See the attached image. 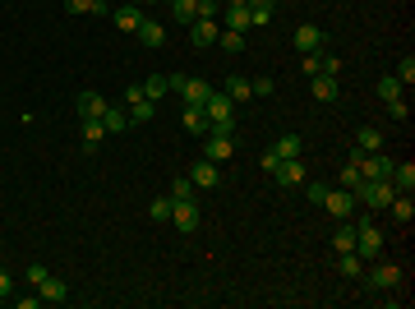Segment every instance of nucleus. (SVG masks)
Masks as SVG:
<instances>
[{
	"label": "nucleus",
	"mask_w": 415,
	"mask_h": 309,
	"mask_svg": "<svg viewBox=\"0 0 415 309\" xmlns=\"http://www.w3.org/2000/svg\"><path fill=\"white\" fill-rule=\"evenodd\" d=\"M277 162H282V157H277V153H273V148H268V153H263V157H259V166H263V171H268V176H273V166H277Z\"/></svg>",
	"instance_id": "nucleus-47"
},
{
	"label": "nucleus",
	"mask_w": 415,
	"mask_h": 309,
	"mask_svg": "<svg viewBox=\"0 0 415 309\" xmlns=\"http://www.w3.org/2000/svg\"><path fill=\"white\" fill-rule=\"evenodd\" d=\"M37 296H42L46 305H60V300H69V287L60 282V277H46L42 287H37Z\"/></svg>",
	"instance_id": "nucleus-20"
},
{
	"label": "nucleus",
	"mask_w": 415,
	"mask_h": 309,
	"mask_svg": "<svg viewBox=\"0 0 415 309\" xmlns=\"http://www.w3.org/2000/svg\"><path fill=\"white\" fill-rule=\"evenodd\" d=\"M203 157L208 162H231L236 157V134H226V130H208V139H203Z\"/></svg>",
	"instance_id": "nucleus-3"
},
{
	"label": "nucleus",
	"mask_w": 415,
	"mask_h": 309,
	"mask_svg": "<svg viewBox=\"0 0 415 309\" xmlns=\"http://www.w3.org/2000/svg\"><path fill=\"white\" fill-rule=\"evenodd\" d=\"M74 111H79V121H102L107 97H102V92H79V97H74Z\"/></svg>",
	"instance_id": "nucleus-10"
},
{
	"label": "nucleus",
	"mask_w": 415,
	"mask_h": 309,
	"mask_svg": "<svg viewBox=\"0 0 415 309\" xmlns=\"http://www.w3.org/2000/svg\"><path fill=\"white\" fill-rule=\"evenodd\" d=\"M134 5H143V10H148V5H157V0H134Z\"/></svg>",
	"instance_id": "nucleus-50"
},
{
	"label": "nucleus",
	"mask_w": 415,
	"mask_h": 309,
	"mask_svg": "<svg viewBox=\"0 0 415 309\" xmlns=\"http://www.w3.org/2000/svg\"><path fill=\"white\" fill-rule=\"evenodd\" d=\"M273 180L277 185H305V166H300V157H282V162L273 166Z\"/></svg>",
	"instance_id": "nucleus-9"
},
{
	"label": "nucleus",
	"mask_w": 415,
	"mask_h": 309,
	"mask_svg": "<svg viewBox=\"0 0 415 309\" xmlns=\"http://www.w3.org/2000/svg\"><path fill=\"white\" fill-rule=\"evenodd\" d=\"M360 176H365V180H388V176H393V157L365 153V157H360Z\"/></svg>",
	"instance_id": "nucleus-8"
},
{
	"label": "nucleus",
	"mask_w": 415,
	"mask_h": 309,
	"mask_svg": "<svg viewBox=\"0 0 415 309\" xmlns=\"http://www.w3.org/2000/svg\"><path fill=\"white\" fill-rule=\"evenodd\" d=\"M171 14H175V23H194L198 19V0H171Z\"/></svg>",
	"instance_id": "nucleus-25"
},
{
	"label": "nucleus",
	"mask_w": 415,
	"mask_h": 309,
	"mask_svg": "<svg viewBox=\"0 0 415 309\" xmlns=\"http://www.w3.org/2000/svg\"><path fill=\"white\" fill-rule=\"evenodd\" d=\"M166 92H171V88H166V74H148V83H143V97H166Z\"/></svg>",
	"instance_id": "nucleus-34"
},
{
	"label": "nucleus",
	"mask_w": 415,
	"mask_h": 309,
	"mask_svg": "<svg viewBox=\"0 0 415 309\" xmlns=\"http://www.w3.org/2000/svg\"><path fill=\"white\" fill-rule=\"evenodd\" d=\"M69 14H93V0H65Z\"/></svg>",
	"instance_id": "nucleus-45"
},
{
	"label": "nucleus",
	"mask_w": 415,
	"mask_h": 309,
	"mask_svg": "<svg viewBox=\"0 0 415 309\" xmlns=\"http://www.w3.org/2000/svg\"><path fill=\"white\" fill-rule=\"evenodd\" d=\"M295 51L305 55V51H323V28L318 23H300L295 28Z\"/></svg>",
	"instance_id": "nucleus-11"
},
{
	"label": "nucleus",
	"mask_w": 415,
	"mask_h": 309,
	"mask_svg": "<svg viewBox=\"0 0 415 309\" xmlns=\"http://www.w3.org/2000/svg\"><path fill=\"white\" fill-rule=\"evenodd\" d=\"M323 208H328L337 221H346V217H355V208H360V203H355V194H351V189H328Z\"/></svg>",
	"instance_id": "nucleus-6"
},
{
	"label": "nucleus",
	"mask_w": 415,
	"mask_h": 309,
	"mask_svg": "<svg viewBox=\"0 0 415 309\" xmlns=\"http://www.w3.org/2000/svg\"><path fill=\"white\" fill-rule=\"evenodd\" d=\"M46 277H51V273H46V268H42V263H28V282H33V287H42Z\"/></svg>",
	"instance_id": "nucleus-44"
},
{
	"label": "nucleus",
	"mask_w": 415,
	"mask_h": 309,
	"mask_svg": "<svg viewBox=\"0 0 415 309\" xmlns=\"http://www.w3.org/2000/svg\"><path fill=\"white\" fill-rule=\"evenodd\" d=\"M125 116H130V125H148L157 116V102L153 97H139V102H130V107H125Z\"/></svg>",
	"instance_id": "nucleus-18"
},
{
	"label": "nucleus",
	"mask_w": 415,
	"mask_h": 309,
	"mask_svg": "<svg viewBox=\"0 0 415 309\" xmlns=\"http://www.w3.org/2000/svg\"><path fill=\"white\" fill-rule=\"evenodd\" d=\"M189 180H194V189H217L222 185V171H217V162L198 157V162L189 166Z\"/></svg>",
	"instance_id": "nucleus-7"
},
{
	"label": "nucleus",
	"mask_w": 415,
	"mask_h": 309,
	"mask_svg": "<svg viewBox=\"0 0 415 309\" xmlns=\"http://www.w3.org/2000/svg\"><path fill=\"white\" fill-rule=\"evenodd\" d=\"M337 180H341V189H355V185H360V166H351V162H346Z\"/></svg>",
	"instance_id": "nucleus-39"
},
{
	"label": "nucleus",
	"mask_w": 415,
	"mask_h": 309,
	"mask_svg": "<svg viewBox=\"0 0 415 309\" xmlns=\"http://www.w3.org/2000/svg\"><path fill=\"white\" fill-rule=\"evenodd\" d=\"M139 42L148 46V51H157V46L166 42V28L157 19H148V14H143V23H139Z\"/></svg>",
	"instance_id": "nucleus-14"
},
{
	"label": "nucleus",
	"mask_w": 415,
	"mask_h": 309,
	"mask_svg": "<svg viewBox=\"0 0 415 309\" xmlns=\"http://www.w3.org/2000/svg\"><path fill=\"white\" fill-rule=\"evenodd\" d=\"M318 69H323V51H305V55H300V74L314 78Z\"/></svg>",
	"instance_id": "nucleus-36"
},
{
	"label": "nucleus",
	"mask_w": 415,
	"mask_h": 309,
	"mask_svg": "<svg viewBox=\"0 0 415 309\" xmlns=\"http://www.w3.org/2000/svg\"><path fill=\"white\" fill-rule=\"evenodd\" d=\"M102 125H107V134H125L130 130V116H125L121 107H107L102 111Z\"/></svg>",
	"instance_id": "nucleus-23"
},
{
	"label": "nucleus",
	"mask_w": 415,
	"mask_h": 309,
	"mask_svg": "<svg viewBox=\"0 0 415 309\" xmlns=\"http://www.w3.org/2000/svg\"><path fill=\"white\" fill-rule=\"evenodd\" d=\"M222 5H236V10H250V0H222Z\"/></svg>",
	"instance_id": "nucleus-49"
},
{
	"label": "nucleus",
	"mask_w": 415,
	"mask_h": 309,
	"mask_svg": "<svg viewBox=\"0 0 415 309\" xmlns=\"http://www.w3.org/2000/svg\"><path fill=\"white\" fill-rule=\"evenodd\" d=\"M355 148L379 153V148H383V130H379V125H360V130H355Z\"/></svg>",
	"instance_id": "nucleus-22"
},
{
	"label": "nucleus",
	"mask_w": 415,
	"mask_h": 309,
	"mask_svg": "<svg viewBox=\"0 0 415 309\" xmlns=\"http://www.w3.org/2000/svg\"><path fill=\"white\" fill-rule=\"evenodd\" d=\"M217 42H222V51H231V55H236V51H245V33H231V28H222V33H217Z\"/></svg>",
	"instance_id": "nucleus-35"
},
{
	"label": "nucleus",
	"mask_w": 415,
	"mask_h": 309,
	"mask_svg": "<svg viewBox=\"0 0 415 309\" xmlns=\"http://www.w3.org/2000/svg\"><path fill=\"white\" fill-rule=\"evenodd\" d=\"M337 273H341V277H360V273H365V259L351 249V254H341V259H337Z\"/></svg>",
	"instance_id": "nucleus-28"
},
{
	"label": "nucleus",
	"mask_w": 415,
	"mask_h": 309,
	"mask_svg": "<svg viewBox=\"0 0 415 309\" xmlns=\"http://www.w3.org/2000/svg\"><path fill=\"white\" fill-rule=\"evenodd\" d=\"M222 0H198V19H217Z\"/></svg>",
	"instance_id": "nucleus-42"
},
{
	"label": "nucleus",
	"mask_w": 415,
	"mask_h": 309,
	"mask_svg": "<svg viewBox=\"0 0 415 309\" xmlns=\"http://www.w3.org/2000/svg\"><path fill=\"white\" fill-rule=\"evenodd\" d=\"M305 194H309V203H318V208H323V199H328V185H305Z\"/></svg>",
	"instance_id": "nucleus-43"
},
{
	"label": "nucleus",
	"mask_w": 415,
	"mask_h": 309,
	"mask_svg": "<svg viewBox=\"0 0 415 309\" xmlns=\"http://www.w3.org/2000/svg\"><path fill=\"white\" fill-rule=\"evenodd\" d=\"M318 74H332V78H337V74H341V60H337L332 51H323V69H318Z\"/></svg>",
	"instance_id": "nucleus-41"
},
{
	"label": "nucleus",
	"mask_w": 415,
	"mask_h": 309,
	"mask_svg": "<svg viewBox=\"0 0 415 309\" xmlns=\"http://www.w3.org/2000/svg\"><path fill=\"white\" fill-rule=\"evenodd\" d=\"M79 125H83V148L93 153V148L107 139V125H102V121H79Z\"/></svg>",
	"instance_id": "nucleus-27"
},
{
	"label": "nucleus",
	"mask_w": 415,
	"mask_h": 309,
	"mask_svg": "<svg viewBox=\"0 0 415 309\" xmlns=\"http://www.w3.org/2000/svg\"><path fill=\"white\" fill-rule=\"evenodd\" d=\"M309 5H318V0H309Z\"/></svg>",
	"instance_id": "nucleus-51"
},
{
	"label": "nucleus",
	"mask_w": 415,
	"mask_h": 309,
	"mask_svg": "<svg viewBox=\"0 0 415 309\" xmlns=\"http://www.w3.org/2000/svg\"><path fill=\"white\" fill-rule=\"evenodd\" d=\"M208 92H212V83H208V78H189L185 88H180V97H185V107H203Z\"/></svg>",
	"instance_id": "nucleus-17"
},
{
	"label": "nucleus",
	"mask_w": 415,
	"mask_h": 309,
	"mask_svg": "<svg viewBox=\"0 0 415 309\" xmlns=\"http://www.w3.org/2000/svg\"><path fill=\"white\" fill-rule=\"evenodd\" d=\"M383 107H388V116H393V121H402V125L411 121V107H406L402 97H397V102H383Z\"/></svg>",
	"instance_id": "nucleus-40"
},
{
	"label": "nucleus",
	"mask_w": 415,
	"mask_h": 309,
	"mask_svg": "<svg viewBox=\"0 0 415 309\" xmlns=\"http://www.w3.org/2000/svg\"><path fill=\"white\" fill-rule=\"evenodd\" d=\"M314 97L318 102H337V78L332 74H314Z\"/></svg>",
	"instance_id": "nucleus-26"
},
{
	"label": "nucleus",
	"mask_w": 415,
	"mask_h": 309,
	"mask_svg": "<svg viewBox=\"0 0 415 309\" xmlns=\"http://www.w3.org/2000/svg\"><path fill=\"white\" fill-rule=\"evenodd\" d=\"M332 249H337V254H351V249H355V221H351V217L332 231Z\"/></svg>",
	"instance_id": "nucleus-19"
},
{
	"label": "nucleus",
	"mask_w": 415,
	"mask_h": 309,
	"mask_svg": "<svg viewBox=\"0 0 415 309\" xmlns=\"http://www.w3.org/2000/svg\"><path fill=\"white\" fill-rule=\"evenodd\" d=\"M198 221H203V212H198V203L194 199H180V203H175V208H171V226H175V231H198Z\"/></svg>",
	"instance_id": "nucleus-5"
},
{
	"label": "nucleus",
	"mask_w": 415,
	"mask_h": 309,
	"mask_svg": "<svg viewBox=\"0 0 415 309\" xmlns=\"http://www.w3.org/2000/svg\"><path fill=\"white\" fill-rule=\"evenodd\" d=\"M180 121H185L189 134H208V130H212V125H208V116H203V107H185V116H180Z\"/></svg>",
	"instance_id": "nucleus-24"
},
{
	"label": "nucleus",
	"mask_w": 415,
	"mask_h": 309,
	"mask_svg": "<svg viewBox=\"0 0 415 309\" xmlns=\"http://www.w3.org/2000/svg\"><path fill=\"white\" fill-rule=\"evenodd\" d=\"M397 78H402V88L415 83V55H402V65H397Z\"/></svg>",
	"instance_id": "nucleus-37"
},
{
	"label": "nucleus",
	"mask_w": 415,
	"mask_h": 309,
	"mask_svg": "<svg viewBox=\"0 0 415 309\" xmlns=\"http://www.w3.org/2000/svg\"><path fill=\"white\" fill-rule=\"evenodd\" d=\"M379 97H383V102H397V97H402V78H397V74L379 78Z\"/></svg>",
	"instance_id": "nucleus-32"
},
{
	"label": "nucleus",
	"mask_w": 415,
	"mask_h": 309,
	"mask_svg": "<svg viewBox=\"0 0 415 309\" xmlns=\"http://www.w3.org/2000/svg\"><path fill=\"white\" fill-rule=\"evenodd\" d=\"M217 33H222L217 19H194V23H189V42H194V46H212V42H217Z\"/></svg>",
	"instance_id": "nucleus-12"
},
{
	"label": "nucleus",
	"mask_w": 415,
	"mask_h": 309,
	"mask_svg": "<svg viewBox=\"0 0 415 309\" xmlns=\"http://www.w3.org/2000/svg\"><path fill=\"white\" fill-rule=\"evenodd\" d=\"M277 14V0H250V28H268Z\"/></svg>",
	"instance_id": "nucleus-16"
},
{
	"label": "nucleus",
	"mask_w": 415,
	"mask_h": 309,
	"mask_svg": "<svg viewBox=\"0 0 415 309\" xmlns=\"http://www.w3.org/2000/svg\"><path fill=\"white\" fill-rule=\"evenodd\" d=\"M250 92H254V97H273L277 83H273V78H250Z\"/></svg>",
	"instance_id": "nucleus-38"
},
{
	"label": "nucleus",
	"mask_w": 415,
	"mask_h": 309,
	"mask_svg": "<svg viewBox=\"0 0 415 309\" xmlns=\"http://www.w3.org/2000/svg\"><path fill=\"white\" fill-rule=\"evenodd\" d=\"M171 208H175V203H171V194H162V199H153V203H148V217H153V221H171Z\"/></svg>",
	"instance_id": "nucleus-31"
},
{
	"label": "nucleus",
	"mask_w": 415,
	"mask_h": 309,
	"mask_svg": "<svg viewBox=\"0 0 415 309\" xmlns=\"http://www.w3.org/2000/svg\"><path fill=\"white\" fill-rule=\"evenodd\" d=\"M222 92H226V97L236 102V107L254 97V92H250V78H245V74H226V88H222Z\"/></svg>",
	"instance_id": "nucleus-21"
},
{
	"label": "nucleus",
	"mask_w": 415,
	"mask_h": 309,
	"mask_svg": "<svg viewBox=\"0 0 415 309\" xmlns=\"http://www.w3.org/2000/svg\"><path fill=\"white\" fill-rule=\"evenodd\" d=\"M111 19H116V28H125V33H139L143 5H121V10H111Z\"/></svg>",
	"instance_id": "nucleus-15"
},
{
	"label": "nucleus",
	"mask_w": 415,
	"mask_h": 309,
	"mask_svg": "<svg viewBox=\"0 0 415 309\" xmlns=\"http://www.w3.org/2000/svg\"><path fill=\"white\" fill-rule=\"evenodd\" d=\"M351 221H355V254H360V259H379L383 231H379V226H369V217H351Z\"/></svg>",
	"instance_id": "nucleus-2"
},
{
	"label": "nucleus",
	"mask_w": 415,
	"mask_h": 309,
	"mask_svg": "<svg viewBox=\"0 0 415 309\" xmlns=\"http://www.w3.org/2000/svg\"><path fill=\"white\" fill-rule=\"evenodd\" d=\"M143 97V83H130V88H125V107H130V102H139Z\"/></svg>",
	"instance_id": "nucleus-48"
},
{
	"label": "nucleus",
	"mask_w": 415,
	"mask_h": 309,
	"mask_svg": "<svg viewBox=\"0 0 415 309\" xmlns=\"http://www.w3.org/2000/svg\"><path fill=\"white\" fill-rule=\"evenodd\" d=\"M226 28H231V33H250V10H236V5H226Z\"/></svg>",
	"instance_id": "nucleus-29"
},
{
	"label": "nucleus",
	"mask_w": 415,
	"mask_h": 309,
	"mask_svg": "<svg viewBox=\"0 0 415 309\" xmlns=\"http://www.w3.org/2000/svg\"><path fill=\"white\" fill-rule=\"evenodd\" d=\"M10 291H14V282H10V273H5V268H0V305H5V300H10Z\"/></svg>",
	"instance_id": "nucleus-46"
},
{
	"label": "nucleus",
	"mask_w": 415,
	"mask_h": 309,
	"mask_svg": "<svg viewBox=\"0 0 415 309\" xmlns=\"http://www.w3.org/2000/svg\"><path fill=\"white\" fill-rule=\"evenodd\" d=\"M180 199H194V180H189V176H175L171 180V203H180Z\"/></svg>",
	"instance_id": "nucleus-33"
},
{
	"label": "nucleus",
	"mask_w": 415,
	"mask_h": 309,
	"mask_svg": "<svg viewBox=\"0 0 415 309\" xmlns=\"http://www.w3.org/2000/svg\"><path fill=\"white\" fill-rule=\"evenodd\" d=\"M388 185H393L397 194H411V189H415V166H411V162H393V176H388Z\"/></svg>",
	"instance_id": "nucleus-13"
},
{
	"label": "nucleus",
	"mask_w": 415,
	"mask_h": 309,
	"mask_svg": "<svg viewBox=\"0 0 415 309\" xmlns=\"http://www.w3.org/2000/svg\"><path fill=\"white\" fill-rule=\"evenodd\" d=\"M273 153L277 157H300V134H282V139L273 144Z\"/></svg>",
	"instance_id": "nucleus-30"
},
{
	"label": "nucleus",
	"mask_w": 415,
	"mask_h": 309,
	"mask_svg": "<svg viewBox=\"0 0 415 309\" xmlns=\"http://www.w3.org/2000/svg\"><path fill=\"white\" fill-rule=\"evenodd\" d=\"M203 116H208V125L212 130H226V134H236V102L226 97V92H208V102H203Z\"/></svg>",
	"instance_id": "nucleus-1"
},
{
	"label": "nucleus",
	"mask_w": 415,
	"mask_h": 309,
	"mask_svg": "<svg viewBox=\"0 0 415 309\" xmlns=\"http://www.w3.org/2000/svg\"><path fill=\"white\" fill-rule=\"evenodd\" d=\"M360 277H365L369 291H402V268L397 263H374L369 273H360Z\"/></svg>",
	"instance_id": "nucleus-4"
}]
</instances>
